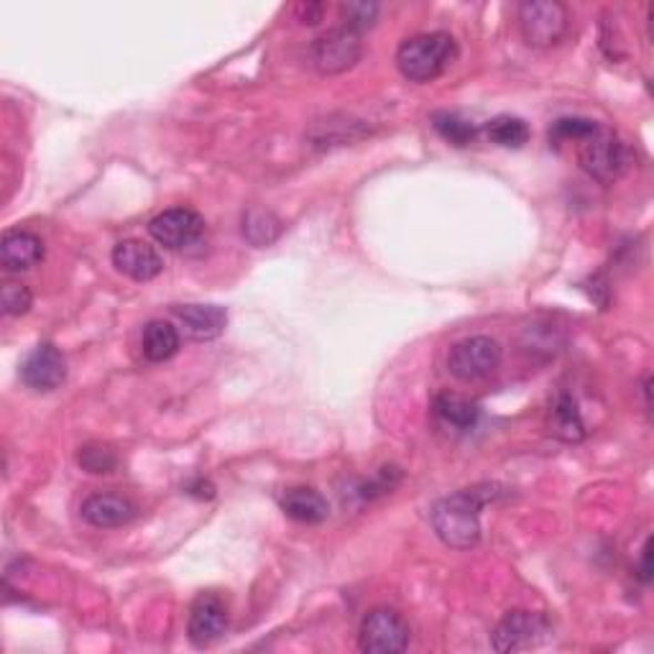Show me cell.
Returning a JSON list of instances; mask_svg holds the SVG:
<instances>
[{"instance_id":"1","label":"cell","mask_w":654,"mask_h":654,"mask_svg":"<svg viewBox=\"0 0 654 654\" xmlns=\"http://www.w3.org/2000/svg\"><path fill=\"white\" fill-rule=\"evenodd\" d=\"M497 483H481L440 499L430 511L435 534L452 550H471L481 542V511L501 497Z\"/></svg>"},{"instance_id":"2","label":"cell","mask_w":654,"mask_h":654,"mask_svg":"<svg viewBox=\"0 0 654 654\" xmlns=\"http://www.w3.org/2000/svg\"><path fill=\"white\" fill-rule=\"evenodd\" d=\"M456 60L458 44L446 31L419 33V37L401 41V47L397 49V67L401 78L419 82V85L438 80Z\"/></svg>"},{"instance_id":"3","label":"cell","mask_w":654,"mask_h":654,"mask_svg":"<svg viewBox=\"0 0 654 654\" xmlns=\"http://www.w3.org/2000/svg\"><path fill=\"white\" fill-rule=\"evenodd\" d=\"M522 39L534 49L558 47L570 29L568 6L558 0H527L517 11Z\"/></svg>"},{"instance_id":"4","label":"cell","mask_w":654,"mask_h":654,"mask_svg":"<svg viewBox=\"0 0 654 654\" xmlns=\"http://www.w3.org/2000/svg\"><path fill=\"white\" fill-rule=\"evenodd\" d=\"M504 350L489 335H473L456 343L448 356V371L458 381H481L501 366Z\"/></svg>"},{"instance_id":"5","label":"cell","mask_w":654,"mask_h":654,"mask_svg":"<svg viewBox=\"0 0 654 654\" xmlns=\"http://www.w3.org/2000/svg\"><path fill=\"white\" fill-rule=\"evenodd\" d=\"M578 159H581V166L589 172V177L603 184L624 177L629 164H632L629 146L624 141H619L614 133L606 131H599L589 141H583L581 151H578Z\"/></svg>"},{"instance_id":"6","label":"cell","mask_w":654,"mask_h":654,"mask_svg":"<svg viewBox=\"0 0 654 654\" xmlns=\"http://www.w3.org/2000/svg\"><path fill=\"white\" fill-rule=\"evenodd\" d=\"M552 626L542 614H534V611H509L499 622V626L493 629L491 647L501 654L532 650L540 647L542 642H548Z\"/></svg>"},{"instance_id":"7","label":"cell","mask_w":654,"mask_h":654,"mask_svg":"<svg viewBox=\"0 0 654 654\" xmlns=\"http://www.w3.org/2000/svg\"><path fill=\"white\" fill-rule=\"evenodd\" d=\"M358 647L368 654H399L409 647V626L394 609L368 611L358 632Z\"/></svg>"},{"instance_id":"8","label":"cell","mask_w":654,"mask_h":654,"mask_svg":"<svg viewBox=\"0 0 654 654\" xmlns=\"http://www.w3.org/2000/svg\"><path fill=\"white\" fill-rule=\"evenodd\" d=\"M149 233L159 246L180 251L195 246V243L203 238L205 221L203 215L192 207H170L149 223Z\"/></svg>"},{"instance_id":"9","label":"cell","mask_w":654,"mask_h":654,"mask_svg":"<svg viewBox=\"0 0 654 654\" xmlns=\"http://www.w3.org/2000/svg\"><path fill=\"white\" fill-rule=\"evenodd\" d=\"M360 54H364L360 33L348 27L327 31L313 47V62L323 74H340L350 70L360 60Z\"/></svg>"},{"instance_id":"10","label":"cell","mask_w":654,"mask_h":654,"mask_svg":"<svg viewBox=\"0 0 654 654\" xmlns=\"http://www.w3.org/2000/svg\"><path fill=\"white\" fill-rule=\"evenodd\" d=\"M67 379V360L52 343H41L21 366V381L33 391H54Z\"/></svg>"},{"instance_id":"11","label":"cell","mask_w":654,"mask_h":654,"mask_svg":"<svg viewBox=\"0 0 654 654\" xmlns=\"http://www.w3.org/2000/svg\"><path fill=\"white\" fill-rule=\"evenodd\" d=\"M225 629H228V609H225L221 595H200V599L192 603L187 622V634L192 644H195V647H210V644L221 640Z\"/></svg>"},{"instance_id":"12","label":"cell","mask_w":654,"mask_h":654,"mask_svg":"<svg viewBox=\"0 0 654 654\" xmlns=\"http://www.w3.org/2000/svg\"><path fill=\"white\" fill-rule=\"evenodd\" d=\"M113 266L133 282H151L164 272V258L146 241L129 238L113 248Z\"/></svg>"},{"instance_id":"13","label":"cell","mask_w":654,"mask_h":654,"mask_svg":"<svg viewBox=\"0 0 654 654\" xmlns=\"http://www.w3.org/2000/svg\"><path fill=\"white\" fill-rule=\"evenodd\" d=\"M82 519L98 530H113V527L131 524L139 517V509L131 499L119 493H92L80 507Z\"/></svg>"},{"instance_id":"14","label":"cell","mask_w":654,"mask_h":654,"mask_svg":"<svg viewBox=\"0 0 654 654\" xmlns=\"http://www.w3.org/2000/svg\"><path fill=\"white\" fill-rule=\"evenodd\" d=\"M172 313L182 323L184 333L200 343L221 338L228 325V313L217 305H177Z\"/></svg>"},{"instance_id":"15","label":"cell","mask_w":654,"mask_h":654,"mask_svg":"<svg viewBox=\"0 0 654 654\" xmlns=\"http://www.w3.org/2000/svg\"><path fill=\"white\" fill-rule=\"evenodd\" d=\"M44 262V243L29 231H8L0 243V264L6 272H29Z\"/></svg>"},{"instance_id":"16","label":"cell","mask_w":654,"mask_h":654,"mask_svg":"<svg viewBox=\"0 0 654 654\" xmlns=\"http://www.w3.org/2000/svg\"><path fill=\"white\" fill-rule=\"evenodd\" d=\"M432 415L438 422L452 432H468L478 425V417H481V409L473 401H468L458 394H440L432 401Z\"/></svg>"},{"instance_id":"17","label":"cell","mask_w":654,"mask_h":654,"mask_svg":"<svg viewBox=\"0 0 654 654\" xmlns=\"http://www.w3.org/2000/svg\"><path fill=\"white\" fill-rule=\"evenodd\" d=\"M282 511L299 524H323L330 514V507L320 491L302 486V489H289L284 493Z\"/></svg>"},{"instance_id":"18","label":"cell","mask_w":654,"mask_h":654,"mask_svg":"<svg viewBox=\"0 0 654 654\" xmlns=\"http://www.w3.org/2000/svg\"><path fill=\"white\" fill-rule=\"evenodd\" d=\"M180 330L166 320H151L144 327V338H141V348L151 364H164L180 354Z\"/></svg>"},{"instance_id":"19","label":"cell","mask_w":654,"mask_h":654,"mask_svg":"<svg viewBox=\"0 0 654 654\" xmlns=\"http://www.w3.org/2000/svg\"><path fill=\"white\" fill-rule=\"evenodd\" d=\"M550 432L565 442H581L585 438V422L570 394H560L550 415Z\"/></svg>"},{"instance_id":"20","label":"cell","mask_w":654,"mask_h":654,"mask_svg":"<svg viewBox=\"0 0 654 654\" xmlns=\"http://www.w3.org/2000/svg\"><path fill=\"white\" fill-rule=\"evenodd\" d=\"M279 236H282V221L272 213V210L254 207L243 215V238H246L251 246L256 248L272 246Z\"/></svg>"},{"instance_id":"21","label":"cell","mask_w":654,"mask_h":654,"mask_svg":"<svg viewBox=\"0 0 654 654\" xmlns=\"http://www.w3.org/2000/svg\"><path fill=\"white\" fill-rule=\"evenodd\" d=\"M486 136L497 146L504 149H522L530 141V125L517 115H497L486 125Z\"/></svg>"},{"instance_id":"22","label":"cell","mask_w":654,"mask_h":654,"mask_svg":"<svg viewBox=\"0 0 654 654\" xmlns=\"http://www.w3.org/2000/svg\"><path fill=\"white\" fill-rule=\"evenodd\" d=\"M432 125H435V131H438L440 136L448 141V144L458 146V149L468 146L478 136V129H476V125L471 121H466L463 115L450 113V111L435 113L432 115Z\"/></svg>"},{"instance_id":"23","label":"cell","mask_w":654,"mask_h":654,"mask_svg":"<svg viewBox=\"0 0 654 654\" xmlns=\"http://www.w3.org/2000/svg\"><path fill=\"white\" fill-rule=\"evenodd\" d=\"M601 131V125L591 121V119H560L552 123L550 129V139L552 141H589L591 136Z\"/></svg>"},{"instance_id":"24","label":"cell","mask_w":654,"mask_h":654,"mask_svg":"<svg viewBox=\"0 0 654 654\" xmlns=\"http://www.w3.org/2000/svg\"><path fill=\"white\" fill-rule=\"evenodd\" d=\"M78 463L82 466V471L88 473H113L115 468H119V456L105 446H88L80 450Z\"/></svg>"},{"instance_id":"25","label":"cell","mask_w":654,"mask_h":654,"mask_svg":"<svg viewBox=\"0 0 654 654\" xmlns=\"http://www.w3.org/2000/svg\"><path fill=\"white\" fill-rule=\"evenodd\" d=\"M0 305H3V313L8 317H21L31 309L33 295L29 287H23V284L8 282L3 284V289H0Z\"/></svg>"},{"instance_id":"26","label":"cell","mask_w":654,"mask_h":654,"mask_svg":"<svg viewBox=\"0 0 654 654\" xmlns=\"http://www.w3.org/2000/svg\"><path fill=\"white\" fill-rule=\"evenodd\" d=\"M343 11V27L354 29V31H366L371 29L376 23V16H379V6L376 3H346L340 8Z\"/></svg>"},{"instance_id":"27","label":"cell","mask_w":654,"mask_h":654,"mask_svg":"<svg viewBox=\"0 0 654 654\" xmlns=\"http://www.w3.org/2000/svg\"><path fill=\"white\" fill-rule=\"evenodd\" d=\"M650 548L652 542L647 540L642 548V558H640V581L642 583H650L652 581V568H650Z\"/></svg>"},{"instance_id":"28","label":"cell","mask_w":654,"mask_h":654,"mask_svg":"<svg viewBox=\"0 0 654 654\" xmlns=\"http://www.w3.org/2000/svg\"><path fill=\"white\" fill-rule=\"evenodd\" d=\"M323 6H302V23H309V27H315V23H320L323 19Z\"/></svg>"}]
</instances>
